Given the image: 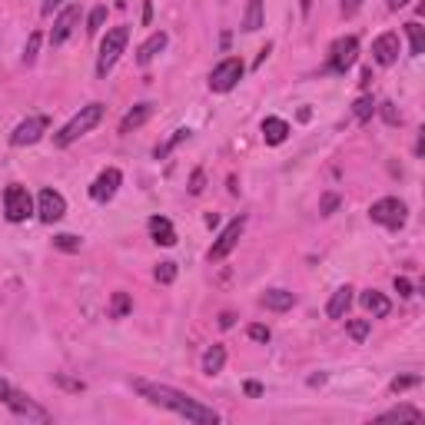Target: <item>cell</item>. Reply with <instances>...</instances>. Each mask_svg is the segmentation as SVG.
I'll list each match as a JSON object with an SVG mask.
<instances>
[{
	"label": "cell",
	"mask_w": 425,
	"mask_h": 425,
	"mask_svg": "<svg viewBox=\"0 0 425 425\" xmlns=\"http://www.w3.org/2000/svg\"><path fill=\"white\" fill-rule=\"evenodd\" d=\"M4 213H7V219L11 223H23V219L33 213V199L30 193H27V186L13 183L4 190Z\"/></svg>",
	"instance_id": "obj_7"
},
{
	"label": "cell",
	"mask_w": 425,
	"mask_h": 425,
	"mask_svg": "<svg viewBox=\"0 0 425 425\" xmlns=\"http://www.w3.org/2000/svg\"><path fill=\"white\" fill-rule=\"evenodd\" d=\"M47 127H50V117L33 113V117H27V120H23L21 127L11 133V143H13V146H30V143H37L40 136H44Z\"/></svg>",
	"instance_id": "obj_10"
},
{
	"label": "cell",
	"mask_w": 425,
	"mask_h": 425,
	"mask_svg": "<svg viewBox=\"0 0 425 425\" xmlns=\"http://www.w3.org/2000/svg\"><path fill=\"white\" fill-rule=\"evenodd\" d=\"M166 40H170V37H166L163 30H156V33H150V40H146V44L140 47V54H136V64L140 66H146L153 60V57L160 54V50H163L166 47Z\"/></svg>",
	"instance_id": "obj_22"
},
{
	"label": "cell",
	"mask_w": 425,
	"mask_h": 425,
	"mask_svg": "<svg viewBox=\"0 0 425 425\" xmlns=\"http://www.w3.org/2000/svg\"><path fill=\"white\" fill-rule=\"evenodd\" d=\"M336 206H339V197H336V193H326V197H322V203H319V213H322V216H329Z\"/></svg>",
	"instance_id": "obj_38"
},
{
	"label": "cell",
	"mask_w": 425,
	"mask_h": 425,
	"mask_svg": "<svg viewBox=\"0 0 425 425\" xmlns=\"http://www.w3.org/2000/svg\"><path fill=\"white\" fill-rule=\"evenodd\" d=\"M405 33H409V47H412V57H422L425 54V27L419 21H409L405 23Z\"/></svg>",
	"instance_id": "obj_25"
},
{
	"label": "cell",
	"mask_w": 425,
	"mask_h": 425,
	"mask_svg": "<svg viewBox=\"0 0 425 425\" xmlns=\"http://www.w3.org/2000/svg\"><path fill=\"white\" fill-rule=\"evenodd\" d=\"M76 23H80V7H76V4H70V7H64V11H60V17L54 21V30H50V44L60 47L66 37L74 33Z\"/></svg>",
	"instance_id": "obj_13"
},
{
	"label": "cell",
	"mask_w": 425,
	"mask_h": 425,
	"mask_svg": "<svg viewBox=\"0 0 425 425\" xmlns=\"http://www.w3.org/2000/svg\"><path fill=\"white\" fill-rule=\"evenodd\" d=\"M150 17H153V4L146 0V7H143V23H150Z\"/></svg>",
	"instance_id": "obj_48"
},
{
	"label": "cell",
	"mask_w": 425,
	"mask_h": 425,
	"mask_svg": "<svg viewBox=\"0 0 425 425\" xmlns=\"http://www.w3.org/2000/svg\"><path fill=\"white\" fill-rule=\"evenodd\" d=\"M127 40H130V27H113V30H107L103 44H100V57H97V76H107L110 70L117 66L120 54L127 50Z\"/></svg>",
	"instance_id": "obj_3"
},
{
	"label": "cell",
	"mask_w": 425,
	"mask_h": 425,
	"mask_svg": "<svg viewBox=\"0 0 425 425\" xmlns=\"http://www.w3.org/2000/svg\"><path fill=\"white\" fill-rule=\"evenodd\" d=\"M369 329H372V319H349V322H346V332H349L356 342H366V339H369Z\"/></svg>",
	"instance_id": "obj_29"
},
{
	"label": "cell",
	"mask_w": 425,
	"mask_h": 425,
	"mask_svg": "<svg viewBox=\"0 0 425 425\" xmlns=\"http://www.w3.org/2000/svg\"><path fill=\"white\" fill-rule=\"evenodd\" d=\"M0 402L7 405V409H11V412L17 415V419H27V422H44V425H47V422H54V415L47 412L44 405H37V402L30 399V395H23L21 389H13V385H11V392L4 395Z\"/></svg>",
	"instance_id": "obj_4"
},
{
	"label": "cell",
	"mask_w": 425,
	"mask_h": 425,
	"mask_svg": "<svg viewBox=\"0 0 425 425\" xmlns=\"http://www.w3.org/2000/svg\"><path fill=\"white\" fill-rule=\"evenodd\" d=\"M203 190H206V173H203V170H193V176H190V193L199 197Z\"/></svg>",
	"instance_id": "obj_35"
},
{
	"label": "cell",
	"mask_w": 425,
	"mask_h": 425,
	"mask_svg": "<svg viewBox=\"0 0 425 425\" xmlns=\"http://www.w3.org/2000/svg\"><path fill=\"white\" fill-rule=\"evenodd\" d=\"M286 136H289V123L286 120H279V117H266L262 120V140L269 143V146L286 143Z\"/></svg>",
	"instance_id": "obj_18"
},
{
	"label": "cell",
	"mask_w": 425,
	"mask_h": 425,
	"mask_svg": "<svg viewBox=\"0 0 425 425\" xmlns=\"http://www.w3.org/2000/svg\"><path fill=\"white\" fill-rule=\"evenodd\" d=\"M120 183H123V173L117 166H107V170L93 180V186H90V199H93V203H110V199L117 197Z\"/></svg>",
	"instance_id": "obj_11"
},
{
	"label": "cell",
	"mask_w": 425,
	"mask_h": 425,
	"mask_svg": "<svg viewBox=\"0 0 425 425\" xmlns=\"http://www.w3.org/2000/svg\"><path fill=\"white\" fill-rule=\"evenodd\" d=\"M375 422H422V409H415V405H395L389 412H382Z\"/></svg>",
	"instance_id": "obj_21"
},
{
	"label": "cell",
	"mask_w": 425,
	"mask_h": 425,
	"mask_svg": "<svg viewBox=\"0 0 425 425\" xmlns=\"http://www.w3.org/2000/svg\"><path fill=\"white\" fill-rule=\"evenodd\" d=\"M250 339H252V342H269L273 332H269V326H262V322H252V326H250Z\"/></svg>",
	"instance_id": "obj_36"
},
{
	"label": "cell",
	"mask_w": 425,
	"mask_h": 425,
	"mask_svg": "<svg viewBox=\"0 0 425 425\" xmlns=\"http://www.w3.org/2000/svg\"><path fill=\"white\" fill-rule=\"evenodd\" d=\"M246 74V64H243L240 57H226L223 64L213 66V74H209V90L213 93H229V90L236 87Z\"/></svg>",
	"instance_id": "obj_5"
},
{
	"label": "cell",
	"mask_w": 425,
	"mask_h": 425,
	"mask_svg": "<svg viewBox=\"0 0 425 425\" xmlns=\"http://www.w3.org/2000/svg\"><path fill=\"white\" fill-rule=\"evenodd\" d=\"M133 313V299L127 293H113V299H110V319H123Z\"/></svg>",
	"instance_id": "obj_27"
},
{
	"label": "cell",
	"mask_w": 425,
	"mask_h": 425,
	"mask_svg": "<svg viewBox=\"0 0 425 425\" xmlns=\"http://www.w3.org/2000/svg\"><path fill=\"white\" fill-rule=\"evenodd\" d=\"M266 309H273V313H286V309H293L296 305V296L289 289H266L260 299Z\"/></svg>",
	"instance_id": "obj_19"
},
{
	"label": "cell",
	"mask_w": 425,
	"mask_h": 425,
	"mask_svg": "<svg viewBox=\"0 0 425 425\" xmlns=\"http://www.w3.org/2000/svg\"><path fill=\"white\" fill-rule=\"evenodd\" d=\"M412 385H419V379L415 375H399V379H392V392H405V389H412Z\"/></svg>",
	"instance_id": "obj_37"
},
{
	"label": "cell",
	"mask_w": 425,
	"mask_h": 425,
	"mask_svg": "<svg viewBox=\"0 0 425 425\" xmlns=\"http://www.w3.org/2000/svg\"><path fill=\"white\" fill-rule=\"evenodd\" d=\"M375 110L382 113V120L389 123V127H399V123H402V117H399V110H395V103H379Z\"/></svg>",
	"instance_id": "obj_33"
},
{
	"label": "cell",
	"mask_w": 425,
	"mask_h": 425,
	"mask_svg": "<svg viewBox=\"0 0 425 425\" xmlns=\"http://www.w3.org/2000/svg\"><path fill=\"white\" fill-rule=\"evenodd\" d=\"M405 216H409V209H405L402 199H395V197H385V199H379V203L369 206V219L379 223V226H385V229H402Z\"/></svg>",
	"instance_id": "obj_6"
},
{
	"label": "cell",
	"mask_w": 425,
	"mask_h": 425,
	"mask_svg": "<svg viewBox=\"0 0 425 425\" xmlns=\"http://www.w3.org/2000/svg\"><path fill=\"white\" fill-rule=\"evenodd\" d=\"M64 213H66V199L57 190H40V197H37L40 223H57V219H64Z\"/></svg>",
	"instance_id": "obj_12"
},
{
	"label": "cell",
	"mask_w": 425,
	"mask_h": 425,
	"mask_svg": "<svg viewBox=\"0 0 425 425\" xmlns=\"http://www.w3.org/2000/svg\"><path fill=\"white\" fill-rule=\"evenodd\" d=\"M299 7H303V13L313 11V0H299Z\"/></svg>",
	"instance_id": "obj_51"
},
{
	"label": "cell",
	"mask_w": 425,
	"mask_h": 425,
	"mask_svg": "<svg viewBox=\"0 0 425 425\" xmlns=\"http://www.w3.org/2000/svg\"><path fill=\"white\" fill-rule=\"evenodd\" d=\"M37 54H40V33L33 30L30 37H27V44H23V64L30 66L33 60H37Z\"/></svg>",
	"instance_id": "obj_31"
},
{
	"label": "cell",
	"mask_w": 425,
	"mask_h": 425,
	"mask_svg": "<svg viewBox=\"0 0 425 425\" xmlns=\"http://www.w3.org/2000/svg\"><path fill=\"white\" fill-rule=\"evenodd\" d=\"M156 283H163V286H170L176 279V262H160V266H156Z\"/></svg>",
	"instance_id": "obj_32"
},
{
	"label": "cell",
	"mask_w": 425,
	"mask_h": 425,
	"mask_svg": "<svg viewBox=\"0 0 425 425\" xmlns=\"http://www.w3.org/2000/svg\"><path fill=\"white\" fill-rule=\"evenodd\" d=\"M190 136H193V130L180 127V130H173V136H170V140H163L160 146H156V150H153V156H156V160H166V156H170V153H173L176 146H180V143L190 140Z\"/></svg>",
	"instance_id": "obj_24"
},
{
	"label": "cell",
	"mask_w": 425,
	"mask_h": 425,
	"mask_svg": "<svg viewBox=\"0 0 425 425\" xmlns=\"http://www.w3.org/2000/svg\"><path fill=\"white\" fill-rule=\"evenodd\" d=\"M326 382V372H319V375H309V385H322Z\"/></svg>",
	"instance_id": "obj_47"
},
{
	"label": "cell",
	"mask_w": 425,
	"mask_h": 425,
	"mask_svg": "<svg viewBox=\"0 0 425 425\" xmlns=\"http://www.w3.org/2000/svg\"><path fill=\"white\" fill-rule=\"evenodd\" d=\"M246 395L260 399V395H262V385H260V382H246Z\"/></svg>",
	"instance_id": "obj_42"
},
{
	"label": "cell",
	"mask_w": 425,
	"mask_h": 425,
	"mask_svg": "<svg viewBox=\"0 0 425 425\" xmlns=\"http://www.w3.org/2000/svg\"><path fill=\"white\" fill-rule=\"evenodd\" d=\"M60 4H64V0H44V7H40V11H44L47 17H50V13H54L57 7H60Z\"/></svg>",
	"instance_id": "obj_43"
},
{
	"label": "cell",
	"mask_w": 425,
	"mask_h": 425,
	"mask_svg": "<svg viewBox=\"0 0 425 425\" xmlns=\"http://www.w3.org/2000/svg\"><path fill=\"white\" fill-rule=\"evenodd\" d=\"M349 305H352V286H339L336 293H332V299H329V305H326V316L329 319H342L346 313H349Z\"/></svg>",
	"instance_id": "obj_16"
},
{
	"label": "cell",
	"mask_w": 425,
	"mask_h": 425,
	"mask_svg": "<svg viewBox=\"0 0 425 425\" xmlns=\"http://www.w3.org/2000/svg\"><path fill=\"white\" fill-rule=\"evenodd\" d=\"M359 303L366 305V309H369L375 319H385L389 313H392V303H389V299H385L379 289H366V293L359 296Z\"/></svg>",
	"instance_id": "obj_17"
},
{
	"label": "cell",
	"mask_w": 425,
	"mask_h": 425,
	"mask_svg": "<svg viewBox=\"0 0 425 425\" xmlns=\"http://www.w3.org/2000/svg\"><path fill=\"white\" fill-rule=\"evenodd\" d=\"M103 113H107L103 103H87V107H80V113H76L74 120L66 123L60 133H54V146H70V143H76L80 136H87V133L103 120Z\"/></svg>",
	"instance_id": "obj_2"
},
{
	"label": "cell",
	"mask_w": 425,
	"mask_h": 425,
	"mask_svg": "<svg viewBox=\"0 0 425 425\" xmlns=\"http://www.w3.org/2000/svg\"><path fill=\"white\" fill-rule=\"evenodd\" d=\"M54 246L64 252H76L80 246H83V240L80 236H74V233H60V236H54Z\"/></svg>",
	"instance_id": "obj_30"
},
{
	"label": "cell",
	"mask_w": 425,
	"mask_h": 425,
	"mask_svg": "<svg viewBox=\"0 0 425 425\" xmlns=\"http://www.w3.org/2000/svg\"><path fill=\"white\" fill-rule=\"evenodd\" d=\"M57 385H64V389H74V392H80V389H83V382H74V379H66V375H57Z\"/></svg>",
	"instance_id": "obj_40"
},
{
	"label": "cell",
	"mask_w": 425,
	"mask_h": 425,
	"mask_svg": "<svg viewBox=\"0 0 425 425\" xmlns=\"http://www.w3.org/2000/svg\"><path fill=\"white\" fill-rule=\"evenodd\" d=\"M150 236L156 246H176V229L166 216H153L150 219Z\"/></svg>",
	"instance_id": "obj_15"
},
{
	"label": "cell",
	"mask_w": 425,
	"mask_h": 425,
	"mask_svg": "<svg viewBox=\"0 0 425 425\" xmlns=\"http://www.w3.org/2000/svg\"><path fill=\"white\" fill-rule=\"evenodd\" d=\"M150 117H153V103H136V107H133L130 113H127V117L120 120V133L140 130V127H143L146 120H150Z\"/></svg>",
	"instance_id": "obj_20"
},
{
	"label": "cell",
	"mask_w": 425,
	"mask_h": 425,
	"mask_svg": "<svg viewBox=\"0 0 425 425\" xmlns=\"http://www.w3.org/2000/svg\"><path fill=\"white\" fill-rule=\"evenodd\" d=\"M269 50H273V44H266V47H262V50H260V57H256V66H260L262 60H266V57H269Z\"/></svg>",
	"instance_id": "obj_45"
},
{
	"label": "cell",
	"mask_w": 425,
	"mask_h": 425,
	"mask_svg": "<svg viewBox=\"0 0 425 425\" xmlns=\"http://www.w3.org/2000/svg\"><path fill=\"white\" fill-rule=\"evenodd\" d=\"M359 7H362V0H342V13H346V17H352Z\"/></svg>",
	"instance_id": "obj_41"
},
{
	"label": "cell",
	"mask_w": 425,
	"mask_h": 425,
	"mask_svg": "<svg viewBox=\"0 0 425 425\" xmlns=\"http://www.w3.org/2000/svg\"><path fill=\"white\" fill-rule=\"evenodd\" d=\"M356 57H359V40H356V37H342V40H336L332 50H329V70H332V74H346V70L356 64Z\"/></svg>",
	"instance_id": "obj_9"
},
{
	"label": "cell",
	"mask_w": 425,
	"mask_h": 425,
	"mask_svg": "<svg viewBox=\"0 0 425 425\" xmlns=\"http://www.w3.org/2000/svg\"><path fill=\"white\" fill-rule=\"evenodd\" d=\"M375 107H379V103H375L369 93H362V97L352 103V113H356V120H359V123H369L372 113H375Z\"/></svg>",
	"instance_id": "obj_28"
},
{
	"label": "cell",
	"mask_w": 425,
	"mask_h": 425,
	"mask_svg": "<svg viewBox=\"0 0 425 425\" xmlns=\"http://www.w3.org/2000/svg\"><path fill=\"white\" fill-rule=\"evenodd\" d=\"M372 60L379 66H392L399 60V33H382L372 44Z\"/></svg>",
	"instance_id": "obj_14"
},
{
	"label": "cell",
	"mask_w": 425,
	"mask_h": 425,
	"mask_svg": "<svg viewBox=\"0 0 425 425\" xmlns=\"http://www.w3.org/2000/svg\"><path fill=\"white\" fill-rule=\"evenodd\" d=\"M103 21H107V7H97V11L90 13V21H87V33H100Z\"/></svg>",
	"instance_id": "obj_34"
},
{
	"label": "cell",
	"mask_w": 425,
	"mask_h": 425,
	"mask_svg": "<svg viewBox=\"0 0 425 425\" xmlns=\"http://www.w3.org/2000/svg\"><path fill=\"white\" fill-rule=\"evenodd\" d=\"M405 4H409V0H389V11H402Z\"/></svg>",
	"instance_id": "obj_49"
},
{
	"label": "cell",
	"mask_w": 425,
	"mask_h": 425,
	"mask_svg": "<svg viewBox=\"0 0 425 425\" xmlns=\"http://www.w3.org/2000/svg\"><path fill=\"white\" fill-rule=\"evenodd\" d=\"M223 366H226V349H223V346H209V349L203 352V372H206V375H216V372H223Z\"/></svg>",
	"instance_id": "obj_23"
},
{
	"label": "cell",
	"mask_w": 425,
	"mask_h": 425,
	"mask_svg": "<svg viewBox=\"0 0 425 425\" xmlns=\"http://www.w3.org/2000/svg\"><path fill=\"white\" fill-rule=\"evenodd\" d=\"M7 392H11V382H7V379H0V399H4Z\"/></svg>",
	"instance_id": "obj_50"
},
{
	"label": "cell",
	"mask_w": 425,
	"mask_h": 425,
	"mask_svg": "<svg viewBox=\"0 0 425 425\" xmlns=\"http://www.w3.org/2000/svg\"><path fill=\"white\" fill-rule=\"evenodd\" d=\"M219 326H223V329L233 326V313H223V316H219Z\"/></svg>",
	"instance_id": "obj_46"
},
{
	"label": "cell",
	"mask_w": 425,
	"mask_h": 425,
	"mask_svg": "<svg viewBox=\"0 0 425 425\" xmlns=\"http://www.w3.org/2000/svg\"><path fill=\"white\" fill-rule=\"evenodd\" d=\"M262 27V0H250L246 7V17H243V30L246 33H256Z\"/></svg>",
	"instance_id": "obj_26"
},
{
	"label": "cell",
	"mask_w": 425,
	"mask_h": 425,
	"mask_svg": "<svg viewBox=\"0 0 425 425\" xmlns=\"http://www.w3.org/2000/svg\"><path fill=\"white\" fill-rule=\"evenodd\" d=\"M359 83H362V90L372 87V66H366V70H362V80H359Z\"/></svg>",
	"instance_id": "obj_44"
},
{
	"label": "cell",
	"mask_w": 425,
	"mask_h": 425,
	"mask_svg": "<svg viewBox=\"0 0 425 425\" xmlns=\"http://www.w3.org/2000/svg\"><path fill=\"white\" fill-rule=\"evenodd\" d=\"M243 229H246V216H236L226 229H223V233H219V240L209 246L206 260L209 262H223V260H226L229 252L236 250V243H240V236H243Z\"/></svg>",
	"instance_id": "obj_8"
},
{
	"label": "cell",
	"mask_w": 425,
	"mask_h": 425,
	"mask_svg": "<svg viewBox=\"0 0 425 425\" xmlns=\"http://www.w3.org/2000/svg\"><path fill=\"white\" fill-rule=\"evenodd\" d=\"M133 389H136L150 405H160V409H166V412H176L180 419H186V422H193V425H216L219 422V415L213 412L209 405L190 399V395L180 392V389H173V385L133 379Z\"/></svg>",
	"instance_id": "obj_1"
},
{
	"label": "cell",
	"mask_w": 425,
	"mask_h": 425,
	"mask_svg": "<svg viewBox=\"0 0 425 425\" xmlns=\"http://www.w3.org/2000/svg\"><path fill=\"white\" fill-rule=\"evenodd\" d=\"M395 293L402 296V299H409V296H412V283H409L405 276H395Z\"/></svg>",
	"instance_id": "obj_39"
}]
</instances>
